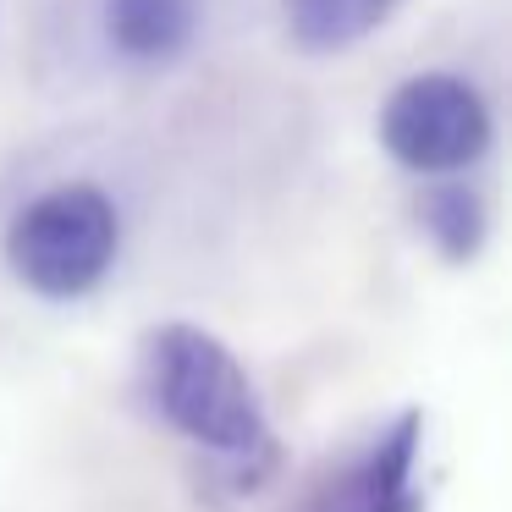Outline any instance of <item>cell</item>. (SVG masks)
<instances>
[{
  "instance_id": "3",
  "label": "cell",
  "mask_w": 512,
  "mask_h": 512,
  "mask_svg": "<svg viewBox=\"0 0 512 512\" xmlns=\"http://www.w3.org/2000/svg\"><path fill=\"white\" fill-rule=\"evenodd\" d=\"M380 144L413 177H457L490 149V105L457 72H419L380 105Z\"/></svg>"
},
{
  "instance_id": "4",
  "label": "cell",
  "mask_w": 512,
  "mask_h": 512,
  "mask_svg": "<svg viewBox=\"0 0 512 512\" xmlns=\"http://www.w3.org/2000/svg\"><path fill=\"white\" fill-rule=\"evenodd\" d=\"M204 0H105V39L138 67H166L193 45Z\"/></svg>"
},
{
  "instance_id": "7",
  "label": "cell",
  "mask_w": 512,
  "mask_h": 512,
  "mask_svg": "<svg viewBox=\"0 0 512 512\" xmlns=\"http://www.w3.org/2000/svg\"><path fill=\"white\" fill-rule=\"evenodd\" d=\"M364 512H424V501H419V490H408V496L380 501V507H364Z\"/></svg>"
},
{
  "instance_id": "1",
  "label": "cell",
  "mask_w": 512,
  "mask_h": 512,
  "mask_svg": "<svg viewBox=\"0 0 512 512\" xmlns=\"http://www.w3.org/2000/svg\"><path fill=\"white\" fill-rule=\"evenodd\" d=\"M144 391L171 430L215 457L248 463L270 446V424L248 386V369L204 325L171 320L144 336Z\"/></svg>"
},
{
  "instance_id": "2",
  "label": "cell",
  "mask_w": 512,
  "mask_h": 512,
  "mask_svg": "<svg viewBox=\"0 0 512 512\" xmlns=\"http://www.w3.org/2000/svg\"><path fill=\"white\" fill-rule=\"evenodd\" d=\"M116 248H122L116 204L89 182H67L17 210L6 232V265L28 292L72 303L111 276Z\"/></svg>"
},
{
  "instance_id": "5",
  "label": "cell",
  "mask_w": 512,
  "mask_h": 512,
  "mask_svg": "<svg viewBox=\"0 0 512 512\" xmlns=\"http://www.w3.org/2000/svg\"><path fill=\"white\" fill-rule=\"evenodd\" d=\"M408 0H287V39L303 56H336L386 28Z\"/></svg>"
},
{
  "instance_id": "6",
  "label": "cell",
  "mask_w": 512,
  "mask_h": 512,
  "mask_svg": "<svg viewBox=\"0 0 512 512\" xmlns=\"http://www.w3.org/2000/svg\"><path fill=\"white\" fill-rule=\"evenodd\" d=\"M419 221L430 232V243L446 259H457V265L474 259L479 243H485V204H479L474 188H463L452 177H430V188L419 199Z\"/></svg>"
}]
</instances>
